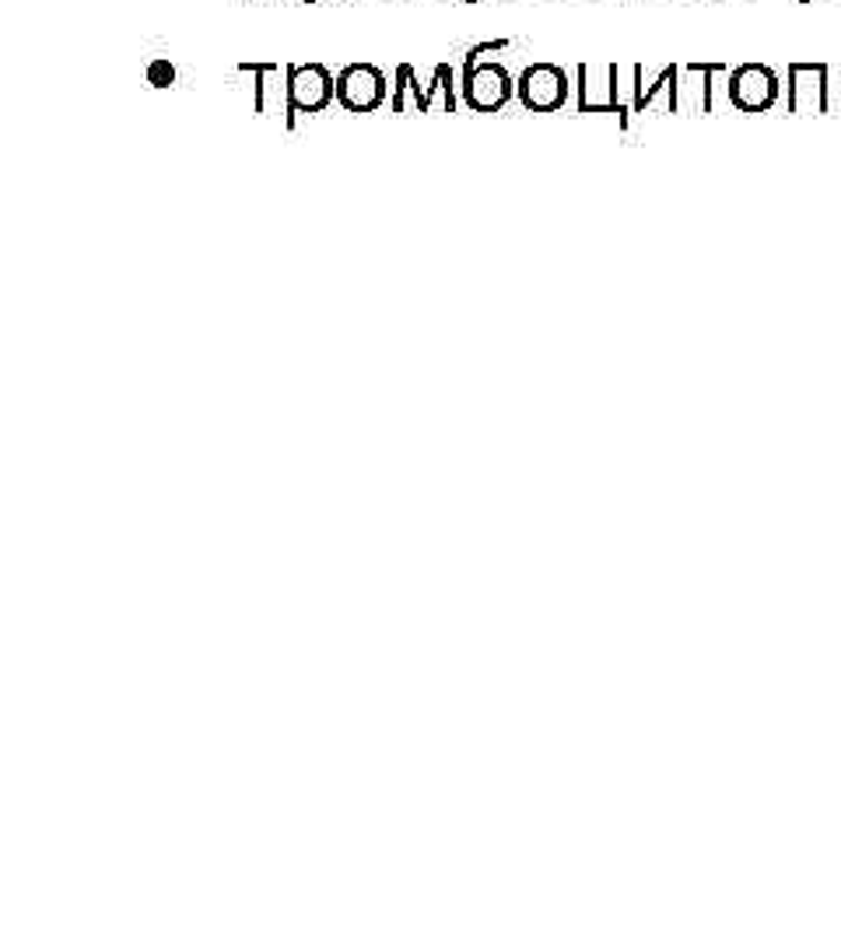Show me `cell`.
<instances>
[{
    "instance_id": "1",
    "label": "cell",
    "mask_w": 841,
    "mask_h": 946,
    "mask_svg": "<svg viewBox=\"0 0 841 946\" xmlns=\"http://www.w3.org/2000/svg\"><path fill=\"white\" fill-rule=\"evenodd\" d=\"M575 88H579V113H592V116H617V123L628 126L631 116V102L621 95V68L617 63H579V74H575Z\"/></svg>"
},
{
    "instance_id": "2",
    "label": "cell",
    "mask_w": 841,
    "mask_h": 946,
    "mask_svg": "<svg viewBox=\"0 0 841 946\" xmlns=\"http://www.w3.org/2000/svg\"><path fill=\"white\" fill-rule=\"evenodd\" d=\"M516 95L513 71L498 60L467 63L459 74V102L474 109V113H498Z\"/></svg>"
},
{
    "instance_id": "3",
    "label": "cell",
    "mask_w": 841,
    "mask_h": 946,
    "mask_svg": "<svg viewBox=\"0 0 841 946\" xmlns=\"http://www.w3.org/2000/svg\"><path fill=\"white\" fill-rule=\"evenodd\" d=\"M337 102V78L323 63H292L287 81V126H298L302 116L326 113Z\"/></svg>"
},
{
    "instance_id": "4",
    "label": "cell",
    "mask_w": 841,
    "mask_h": 946,
    "mask_svg": "<svg viewBox=\"0 0 841 946\" xmlns=\"http://www.w3.org/2000/svg\"><path fill=\"white\" fill-rule=\"evenodd\" d=\"M568 74L565 68H558V63H529V68H523V74L516 78V95L523 102V109H529V113H558V109L568 102Z\"/></svg>"
},
{
    "instance_id": "5",
    "label": "cell",
    "mask_w": 841,
    "mask_h": 946,
    "mask_svg": "<svg viewBox=\"0 0 841 946\" xmlns=\"http://www.w3.org/2000/svg\"><path fill=\"white\" fill-rule=\"evenodd\" d=\"M779 74L764 63H740V68L729 71V84H726V102L737 105L740 113H764L774 102H779Z\"/></svg>"
},
{
    "instance_id": "6",
    "label": "cell",
    "mask_w": 841,
    "mask_h": 946,
    "mask_svg": "<svg viewBox=\"0 0 841 946\" xmlns=\"http://www.w3.org/2000/svg\"><path fill=\"white\" fill-rule=\"evenodd\" d=\"M389 99L386 74L372 63H347L337 74V105L347 113H375Z\"/></svg>"
},
{
    "instance_id": "7",
    "label": "cell",
    "mask_w": 841,
    "mask_h": 946,
    "mask_svg": "<svg viewBox=\"0 0 841 946\" xmlns=\"http://www.w3.org/2000/svg\"><path fill=\"white\" fill-rule=\"evenodd\" d=\"M789 113H828V63L792 60L786 71Z\"/></svg>"
},
{
    "instance_id": "8",
    "label": "cell",
    "mask_w": 841,
    "mask_h": 946,
    "mask_svg": "<svg viewBox=\"0 0 841 946\" xmlns=\"http://www.w3.org/2000/svg\"><path fill=\"white\" fill-rule=\"evenodd\" d=\"M239 74L253 78V109L260 116H284L287 120V81H292V63H263L246 60L239 63Z\"/></svg>"
},
{
    "instance_id": "9",
    "label": "cell",
    "mask_w": 841,
    "mask_h": 946,
    "mask_svg": "<svg viewBox=\"0 0 841 946\" xmlns=\"http://www.w3.org/2000/svg\"><path fill=\"white\" fill-rule=\"evenodd\" d=\"M389 105H393V113H420V105H425V92H420L417 71L411 68V63H401V68H396Z\"/></svg>"
},
{
    "instance_id": "10",
    "label": "cell",
    "mask_w": 841,
    "mask_h": 946,
    "mask_svg": "<svg viewBox=\"0 0 841 946\" xmlns=\"http://www.w3.org/2000/svg\"><path fill=\"white\" fill-rule=\"evenodd\" d=\"M435 99L442 102V113H456L459 95H456L453 63H438V68L432 71V81H428V88H425V105H420V113H432Z\"/></svg>"
},
{
    "instance_id": "11",
    "label": "cell",
    "mask_w": 841,
    "mask_h": 946,
    "mask_svg": "<svg viewBox=\"0 0 841 946\" xmlns=\"http://www.w3.org/2000/svg\"><path fill=\"white\" fill-rule=\"evenodd\" d=\"M175 78H180V71H175V63H172L169 57H154V60H148L144 81H148L151 88H172V84H175Z\"/></svg>"
},
{
    "instance_id": "12",
    "label": "cell",
    "mask_w": 841,
    "mask_h": 946,
    "mask_svg": "<svg viewBox=\"0 0 841 946\" xmlns=\"http://www.w3.org/2000/svg\"><path fill=\"white\" fill-rule=\"evenodd\" d=\"M508 47H513V42H508V39H488V42H477V47H470V50H467V57H463V68H467V63H480L488 53H508Z\"/></svg>"
},
{
    "instance_id": "13",
    "label": "cell",
    "mask_w": 841,
    "mask_h": 946,
    "mask_svg": "<svg viewBox=\"0 0 841 946\" xmlns=\"http://www.w3.org/2000/svg\"><path fill=\"white\" fill-rule=\"evenodd\" d=\"M305 4H316V0H305Z\"/></svg>"
},
{
    "instance_id": "14",
    "label": "cell",
    "mask_w": 841,
    "mask_h": 946,
    "mask_svg": "<svg viewBox=\"0 0 841 946\" xmlns=\"http://www.w3.org/2000/svg\"><path fill=\"white\" fill-rule=\"evenodd\" d=\"M467 4H477V0H467Z\"/></svg>"
}]
</instances>
